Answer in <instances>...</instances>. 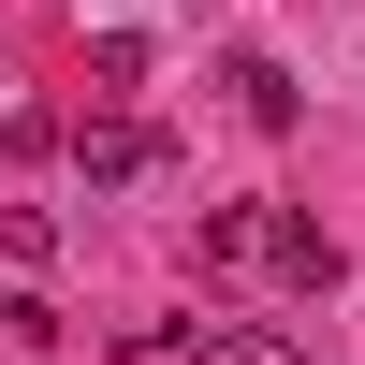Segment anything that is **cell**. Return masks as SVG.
<instances>
[{
	"instance_id": "cell-5",
	"label": "cell",
	"mask_w": 365,
	"mask_h": 365,
	"mask_svg": "<svg viewBox=\"0 0 365 365\" xmlns=\"http://www.w3.org/2000/svg\"><path fill=\"white\" fill-rule=\"evenodd\" d=\"M190 263H205V278H234V263H263V205H205Z\"/></svg>"
},
{
	"instance_id": "cell-7",
	"label": "cell",
	"mask_w": 365,
	"mask_h": 365,
	"mask_svg": "<svg viewBox=\"0 0 365 365\" xmlns=\"http://www.w3.org/2000/svg\"><path fill=\"white\" fill-rule=\"evenodd\" d=\"M0 249H15V263H58V220H44V205H0Z\"/></svg>"
},
{
	"instance_id": "cell-2",
	"label": "cell",
	"mask_w": 365,
	"mask_h": 365,
	"mask_svg": "<svg viewBox=\"0 0 365 365\" xmlns=\"http://www.w3.org/2000/svg\"><path fill=\"white\" fill-rule=\"evenodd\" d=\"M220 88H234V117H249V132H292V117H307V88H292L263 44H234V58H220Z\"/></svg>"
},
{
	"instance_id": "cell-3",
	"label": "cell",
	"mask_w": 365,
	"mask_h": 365,
	"mask_svg": "<svg viewBox=\"0 0 365 365\" xmlns=\"http://www.w3.org/2000/svg\"><path fill=\"white\" fill-rule=\"evenodd\" d=\"M190 365H307L292 322H190Z\"/></svg>"
},
{
	"instance_id": "cell-4",
	"label": "cell",
	"mask_w": 365,
	"mask_h": 365,
	"mask_svg": "<svg viewBox=\"0 0 365 365\" xmlns=\"http://www.w3.org/2000/svg\"><path fill=\"white\" fill-rule=\"evenodd\" d=\"M263 263H278L292 292H336V234L322 220H263Z\"/></svg>"
},
{
	"instance_id": "cell-6",
	"label": "cell",
	"mask_w": 365,
	"mask_h": 365,
	"mask_svg": "<svg viewBox=\"0 0 365 365\" xmlns=\"http://www.w3.org/2000/svg\"><path fill=\"white\" fill-rule=\"evenodd\" d=\"M88 88H103V103H132V88H146V29H103V44H88Z\"/></svg>"
},
{
	"instance_id": "cell-1",
	"label": "cell",
	"mask_w": 365,
	"mask_h": 365,
	"mask_svg": "<svg viewBox=\"0 0 365 365\" xmlns=\"http://www.w3.org/2000/svg\"><path fill=\"white\" fill-rule=\"evenodd\" d=\"M73 175H88V190H146V175H161V132H146L132 103L73 117Z\"/></svg>"
}]
</instances>
